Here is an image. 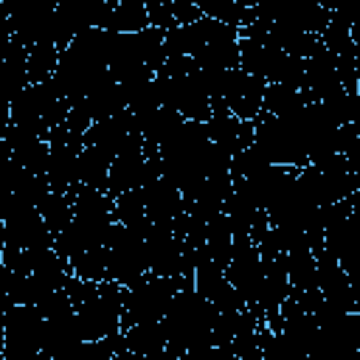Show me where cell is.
Instances as JSON below:
<instances>
[{
	"mask_svg": "<svg viewBox=\"0 0 360 360\" xmlns=\"http://www.w3.org/2000/svg\"><path fill=\"white\" fill-rule=\"evenodd\" d=\"M264 90H267V82L262 76H253L245 68H231L222 84V104L236 118L250 121L264 107Z\"/></svg>",
	"mask_w": 360,
	"mask_h": 360,
	"instance_id": "cell-1",
	"label": "cell"
},
{
	"mask_svg": "<svg viewBox=\"0 0 360 360\" xmlns=\"http://www.w3.org/2000/svg\"><path fill=\"white\" fill-rule=\"evenodd\" d=\"M262 3H267V0H242V6H248V8H256V6H262Z\"/></svg>",
	"mask_w": 360,
	"mask_h": 360,
	"instance_id": "cell-2",
	"label": "cell"
}]
</instances>
